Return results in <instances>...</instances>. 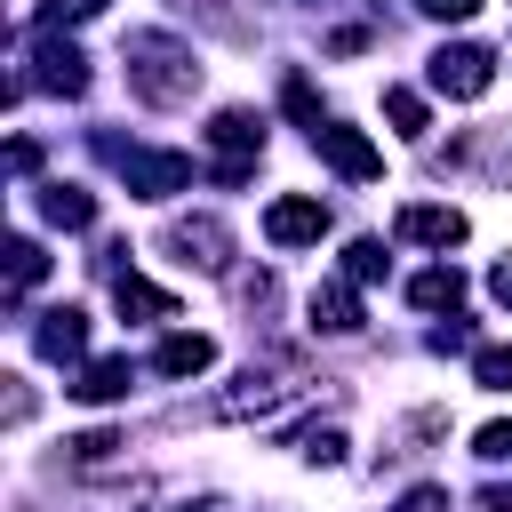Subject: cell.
Listing matches in <instances>:
<instances>
[{
	"label": "cell",
	"instance_id": "1",
	"mask_svg": "<svg viewBox=\"0 0 512 512\" xmlns=\"http://www.w3.org/2000/svg\"><path fill=\"white\" fill-rule=\"evenodd\" d=\"M128 88H136L144 104H184V96L200 88V64H192L184 40H168V32H136V40H128Z\"/></svg>",
	"mask_w": 512,
	"mask_h": 512
},
{
	"label": "cell",
	"instance_id": "2",
	"mask_svg": "<svg viewBox=\"0 0 512 512\" xmlns=\"http://www.w3.org/2000/svg\"><path fill=\"white\" fill-rule=\"evenodd\" d=\"M104 160L120 168V184H128L136 200H168V192H184V184H192V160H184V152H136V144H104Z\"/></svg>",
	"mask_w": 512,
	"mask_h": 512
},
{
	"label": "cell",
	"instance_id": "3",
	"mask_svg": "<svg viewBox=\"0 0 512 512\" xmlns=\"http://www.w3.org/2000/svg\"><path fill=\"white\" fill-rule=\"evenodd\" d=\"M312 152H320L344 184H376V176H384V152H376L360 128H344V120H320V128H312Z\"/></svg>",
	"mask_w": 512,
	"mask_h": 512
},
{
	"label": "cell",
	"instance_id": "4",
	"mask_svg": "<svg viewBox=\"0 0 512 512\" xmlns=\"http://www.w3.org/2000/svg\"><path fill=\"white\" fill-rule=\"evenodd\" d=\"M488 80H496V56H488V48H472V40L432 48V88H440V96L472 104V96H488Z\"/></svg>",
	"mask_w": 512,
	"mask_h": 512
},
{
	"label": "cell",
	"instance_id": "5",
	"mask_svg": "<svg viewBox=\"0 0 512 512\" xmlns=\"http://www.w3.org/2000/svg\"><path fill=\"white\" fill-rule=\"evenodd\" d=\"M320 232H328V208H320L312 192H280V200L264 208V240H272V248H312Z\"/></svg>",
	"mask_w": 512,
	"mask_h": 512
},
{
	"label": "cell",
	"instance_id": "6",
	"mask_svg": "<svg viewBox=\"0 0 512 512\" xmlns=\"http://www.w3.org/2000/svg\"><path fill=\"white\" fill-rule=\"evenodd\" d=\"M392 232L400 240H416V248H464V208H440V200H408L400 216H392Z\"/></svg>",
	"mask_w": 512,
	"mask_h": 512
},
{
	"label": "cell",
	"instance_id": "7",
	"mask_svg": "<svg viewBox=\"0 0 512 512\" xmlns=\"http://www.w3.org/2000/svg\"><path fill=\"white\" fill-rule=\"evenodd\" d=\"M208 144H224V152H232L224 184H240V176H248V160L264 152V120H248V112H216V120H208Z\"/></svg>",
	"mask_w": 512,
	"mask_h": 512
},
{
	"label": "cell",
	"instance_id": "8",
	"mask_svg": "<svg viewBox=\"0 0 512 512\" xmlns=\"http://www.w3.org/2000/svg\"><path fill=\"white\" fill-rule=\"evenodd\" d=\"M32 64H40L32 80H40L48 96H80V88H88V56H80L72 40H40V56H32Z\"/></svg>",
	"mask_w": 512,
	"mask_h": 512
},
{
	"label": "cell",
	"instance_id": "9",
	"mask_svg": "<svg viewBox=\"0 0 512 512\" xmlns=\"http://www.w3.org/2000/svg\"><path fill=\"white\" fill-rule=\"evenodd\" d=\"M168 248H184L200 272H224V256H232V232H224L216 216H184V224L168 232Z\"/></svg>",
	"mask_w": 512,
	"mask_h": 512
},
{
	"label": "cell",
	"instance_id": "10",
	"mask_svg": "<svg viewBox=\"0 0 512 512\" xmlns=\"http://www.w3.org/2000/svg\"><path fill=\"white\" fill-rule=\"evenodd\" d=\"M32 344H40L48 360H80V352H88V312H80V304H56V312H40Z\"/></svg>",
	"mask_w": 512,
	"mask_h": 512
},
{
	"label": "cell",
	"instance_id": "11",
	"mask_svg": "<svg viewBox=\"0 0 512 512\" xmlns=\"http://www.w3.org/2000/svg\"><path fill=\"white\" fill-rule=\"evenodd\" d=\"M112 304H120L128 320H176V296L152 288L144 272H112Z\"/></svg>",
	"mask_w": 512,
	"mask_h": 512
},
{
	"label": "cell",
	"instance_id": "12",
	"mask_svg": "<svg viewBox=\"0 0 512 512\" xmlns=\"http://www.w3.org/2000/svg\"><path fill=\"white\" fill-rule=\"evenodd\" d=\"M280 400H288V384L248 368V376H240V392H224V400H216V416H224V424H240V416H272Z\"/></svg>",
	"mask_w": 512,
	"mask_h": 512
},
{
	"label": "cell",
	"instance_id": "13",
	"mask_svg": "<svg viewBox=\"0 0 512 512\" xmlns=\"http://www.w3.org/2000/svg\"><path fill=\"white\" fill-rule=\"evenodd\" d=\"M128 360H88L80 376H72V400H88V408H112V400H128Z\"/></svg>",
	"mask_w": 512,
	"mask_h": 512
},
{
	"label": "cell",
	"instance_id": "14",
	"mask_svg": "<svg viewBox=\"0 0 512 512\" xmlns=\"http://www.w3.org/2000/svg\"><path fill=\"white\" fill-rule=\"evenodd\" d=\"M408 304H416V312H456V304H464V272H456V264L416 272V280H408Z\"/></svg>",
	"mask_w": 512,
	"mask_h": 512
},
{
	"label": "cell",
	"instance_id": "15",
	"mask_svg": "<svg viewBox=\"0 0 512 512\" xmlns=\"http://www.w3.org/2000/svg\"><path fill=\"white\" fill-rule=\"evenodd\" d=\"M152 368H160V376H200V368H216V344H208V336H184V328H176V336H160Z\"/></svg>",
	"mask_w": 512,
	"mask_h": 512
},
{
	"label": "cell",
	"instance_id": "16",
	"mask_svg": "<svg viewBox=\"0 0 512 512\" xmlns=\"http://www.w3.org/2000/svg\"><path fill=\"white\" fill-rule=\"evenodd\" d=\"M40 216L64 224V232H88V224H96V200H88L80 184H48V192H40Z\"/></svg>",
	"mask_w": 512,
	"mask_h": 512
},
{
	"label": "cell",
	"instance_id": "17",
	"mask_svg": "<svg viewBox=\"0 0 512 512\" xmlns=\"http://www.w3.org/2000/svg\"><path fill=\"white\" fill-rule=\"evenodd\" d=\"M312 328L352 336V328H360V296H352V288H336V280H328V288H312Z\"/></svg>",
	"mask_w": 512,
	"mask_h": 512
},
{
	"label": "cell",
	"instance_id": "18",
	"mask_svg": "<svg viewBox=\"0 0 512 512\" xmlns=\"http://www.w3.org/2000/svg\"><path fill=\"white\" fill-rule=\"evenodd\" d=\"M48 272V256H40V240H8V296H24L32 280Z\"/></svg>",
	"mask_w": 512,
	"mask_h": 512
},
{
	"label": "cell",
	"instance_id": "19",
	"mask_svg": "<svg viewBox=\"0 0 512 512\" xmlns=\"http://www.w3.org/2000/svg\"><path fill=\"white\" fill-rule=\"evenodd\" d=\"M384 120H392L400 136H424V96H416V88H384Z\"/></svg>",
	"mask_w": 512,
	"mask_h": 512
},
{
	"label": "cell",
	"instance_id": "20",
	"mask_svg": "<svg viewBox=\"0 0 512 512\" xmlns=\"http://www.w3.org/2000/svg\"><path fill=\"white\" fill-rule=\"evenodd\" d=\"M472 376H480L488 392H512V344H480V352H472Z\"/></svg>",
	"mask_w": 512,
	"mask_h": 512
},
{
	"label": "cell",
	"instance_id": "21",
	"mask_svg": "<svg viewBox=\"0 0 512 512\" xmlns=\"http://www.w3.org/2000/svg\"><path fill=\"white\" fill-rule=\"evenodd\" d=\"M344 280H384V240H352L344 248Z\"/></svg>",
	"mask_w": 512,
	"mask_h": 512
},
{
	"label": "cell",
	"instance_id": "22",
	"mask_svg": "<svg viewBox=\"0 0 512 512\" xmlns=\"http://www.w3.org/2000/svg\"><path fill=\"white\" fill-rule=\"evenodd\" d=\"M304 464H344V432H336V424L304 432Z\"/></svg>",
	"mask_w": 512,
	"mask_h": 512
},
{
	"label": "cell",
	"instance_id": "23",
	"mask_svg": "<svg viewBox=\"0 0 512 512\" xmlns=\"http://www.w3.org/2000/svg\"><path fill=\"white\" fill-rule=\"evenodd\" d=\"M104 0H40V32H56V24H80V16H96Z\"/></svg>",
	"mask_w": 512,
	"mask_h": 512
},
{
	"label": "cell",
	"instance_id": "24",
	"mask_svg": "<svg viewBox=\"0 0 512 512\" xmlns=\"http://www.w3.org/2000/svg\"><path fill=\"white\" fill-rule=\"evenodd\" d=\"M472 448H480L488 464H504V456H512V416H504V424H480V432H472Z\"/></svg>",
	"mask_w": 512,
	"mask_h": 512
},
{
	"label": "cell",
	"instance_id": "25",
	"mask_svg": "<svg viewBox=\"0 0 512 512\" xmlns=\"http://www.w3.org/2000/svg\"><path fill=\"white\" fill-rule=\"evenodd\" d=\"M112 448H120V432H80V440H72V456H80V464H104Z\"/></svg>",
	"mask_w": 512,
	"mask_h": 512
},
{
	"label": "cell",
	"instance_id": "26",
	"mask_svg": "<svg viewBox=\"0 0 512 512\" xmlns=\"http://www.w3.org/2000/svg\"><path fill=\"white\" fill-rule=\"evenodd\" d=\"M392 512H448V488H408Z\"/></svg>",
	"mask_w": 512,
	"mask_h": 512
},
{
	"label": "cell",
	"instance_id": "27",
	"mask_svg": "<svg viewBox=\"0 0 512 512\" xmlns=\"http://www.w3.org/2000/svg\"><path fill=\"white\" fill-rule=\"evenodd\" d=\"M416 8H424V16H440V24H464L480 0H416Z\"/></svg>",
	"mask_w": 512,
	"mask_h": 512
},
{
	"label": "cell",
	"instance_id": "28",
	"mask_svg": "<svg viewBox=\"0 0 512 512\" xmlns=\"http://www.w3.org/2000/svg\"><path fill=\"white\" fill-rule=\"evenodd\" d=\"M288 112H296V120H312V128H320V104H312V88H304V80H288Z\"/></svg>",
	"mask_w": 512,
	"mask_h": 512
},
{
	"label": "cell",
	"instance_id": "29",
	"mask_svg": "<svg viewBox=\"0 0 512 512\" xmlns=\"http://www.w3.org/2000/svg\"><path fill=\"white\" fill-rule=\"evenodd\" d=\"M8 168H16V176H32V168H40V144H32V136H16V144H8Z\"/></svg>",
	"mask_w": 512,
	"mask_h": 512
},
{
	"label": "cell",
	"instance_id": "30",
	"mask_svg": "<svg viewBox=\"0 0 512 512\" xmlns=\"http://www.w3.org/2000/svg\"><path fill=\"white\" fill-rule=\"evenodd\" d=\"M488 296H496V304H512V264H496V272H488Z\"/></svg>",
	"mask_w": 512,
	"mask_h": 512
},
{
	"label": "cell",
	"instance_id": "31",
	"mask_svg": "<svg viewBox=\"0 0 512 512\" xmlns=\"http://www.w3.org/2000/svg\"><path fill=\"white\" fill-rule=\"evenodd\" d=\"M480 512H512V488H480Z\"/></svg>",
	"mask_w": 512,
	"mask_h": 512
}]
</instances>
